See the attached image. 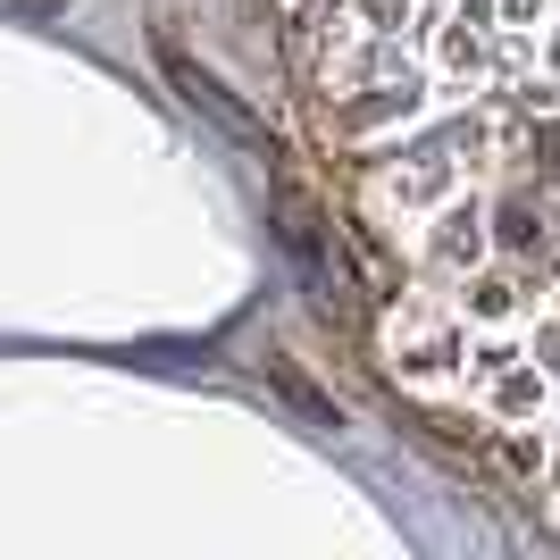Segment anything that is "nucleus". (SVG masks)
Returning a JSON list of instances; mask_svg holds the SVG:
<instances>
[{
	"label": "nucleus",
	"instance_id": "obj_1",
	"mask_svg": "<svg viewBox=\"0 0 560 560\" xmlns=\"http://www.w3.org/2000/svg\"><path fill=\"white\" fill-rule=\"evenodd\" d=\"M310 109L385 369L560 468V0H318Z\"/></svg>",
	"mask_w": 560,
	"mask_h": 560
}]
</instances>
